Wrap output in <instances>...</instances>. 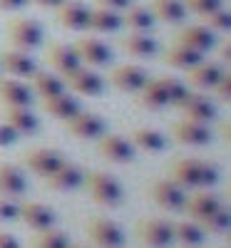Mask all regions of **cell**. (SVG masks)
<instances>
[{
	"label": "cell",
	"instance_id": "cell-1",
	"mask_svg": "<svg viewBox=\"0 0 231 248\" xmlns=\"http://www.w3.org/2000/svg\"><path fill=\"white\" fill-rule=\"evenodd\" d=\"M169 179H174L182 189H212L219 181V167L214 161L197 159V156H182L169 164Z\"/></svg>",
	"mask_w": 231,
	"mask_h": 248
},
{
	"label": "cell",
	"instance_id": "cell-2",
	"mask_svg": "<svg viewBox=\"0 0 231 248\" xmlns=\"http://www.w3.org/2000/svg\"><path fill=\"white\" fill-rule=\"evenodd\" d=\"M82 186L87 189V194L95 203L107 206V209H117V206L124 201V186L110 171H90V174H85Z\"/></svg>",
	"mask_w": 231,
	"mask_h": 248
},
{
	"label": "cell",
	"instance_id": "cell-3",
	"mask_svg": "<svg viewBox=\"0 0 231 248\" xmlns=\"http://www.w3.org/2000/svg\"><path fill=\"white\" fill-rule=\"evenodd\" d=\"M5 35L10 40V45L15 50H23V52L37 50L45 40V30L35 17H13L5 25Z\"/></svg>",
	"mask_w": 231,
	"mask_h": 248
},
{
	"label": "cell",
	"instance_id": "cell-4",
	"mask_svg": "<svg viewBox=\"0 0 231 248\" xmlns=\"http://www.w3.org/2000/svg\"><path fill=\"white\" fill-rule=\"evenodd\" d=\"M134 233L147 248H169L174 243V226L166 218H139Z\"/></svg>",
	"mask_w": 231,
	"mask_h": 248
},
{
	"label": "cell",
	"instance_id": "cell-5",
	"mask_svg": "<svg viewBox=\"0 0 231 248\" xmlns=\"http://www.w3.org/2000/svg\"><path fill=\"white\" fill-rule=\"evenodd\" d=\"M87 238L97 248H124L127 243L122 226L107 216H95L87 221Z\"/></svg>",
	"mask_w": 231,
	"mask_h": 248
},
{
	"label": "cell",
	"instance_id": "cell-6",
	"mask_svg": "<svg viewBox=\"0 0 231 248\" xmlns=\"http://www.w3.org/2000/svg\"><path fill=\"white\" fill-rule=\"evenodd\" d=\"M97 154L104 161H110V164H130L134 159L137 149H134V144L127 137H122V134H107V132H104L97 139Z\"/></svg>",
	"mask_w": 231,
	"mask_h": 248
},
{
	"label": "cell",
	"instance_id": "cell-7",
	"mask_svg": "<svg viewBox=\"0 0 231 248\" xmlns=\"http://www.w3.org/2000/svg\"><path fill=\"white\" fill-rule=\"evenodd\" d=\"M65 161H67V156L62 154L60 149H52V147H40V149H33V152H28L23 156V164L28 167V171H33L40 179H48Z\"/></svg>",
	"mask_w": 231,
	"mask_h": 248
},
{
	"label": "cell",
	"instance_id": "cell-8",
	"mask_svg": "<svg viewBox=\"0 0 231 248\" xmlns=\"http://www.w3.org/2000/svg\"><path fill=\"white\" fill-rule=\"evenodd\" d=\"M149 194H152V201L159 206V209H164V211H182L184 209L186 189H182V186L174 179H169V176L152 181Z\"/></svg>",
	"mask_w": 231,
	"mask_h": 248
},
{
	"label": "cell",
	"instance_id": "cell-9",
	"mask_svg": "<svg viewBox=\"0 0 231 248\" xmlns=\"http://www.w3.org/2000/svg\"><path fill=\"white\" fill-rule=\"evenodd\" d=\"M75 50L80 55V62L85 67H107L110 62H112V47L104 43V40H99L97 35L92 37H80L77 43H75Z\"/></svg>",
	"mask_w": 231,
	"mask_h": 248
},
{
	"label": "cell",
	"instance_id": "cell-10",
	"mask_svg": "<svg viewBox=\"0 0 231 248\" xmlns=\"http://www.w3.org/2000/svg\"><path fill=\"white\" fill-rule=\"evenodd\" d=\"M65 129L75 139H99L104 132H107V122H104V117H99L97 112L80 109L75 117H70L65 122Z\"/></svg>",
	"mask_w": 231,
	"mask_h": 248
},
{
	"label": "cell",
	"instance_id": "cell-11",
	"mask_svg": "<svg viewBox=\"0 0 231 248\" xmlns=\"http://www.w3.org/2000/svg\"><path fill=\"white\" fill-rule=\"evenodd\" d=\"M48 62L55 75H60L62 79L72 77L80 67H85L80 62V55L75 50V45H62V43H52L48 45Z\"/></svg>",
	"mask_w": 231,
	"mask_h": 248
},
{
	"label": "cell",
	"instance_id": "cell-12",
	"mask_svg": "<svg viewBox=\"0 0 231 248\" xmlns=\"http://www.w3.org/2000/svg\"><path fill=\"white\" fill-rule=\"evenodd\" d=\"M17 221H23L33 231H45L57 223V214L40 201H25L17 206Z\"/></svg>",
	"mask_w": 231,
	"mask_h": 248
},
{
	"label": "cell",
	"instance_id": "cell-13",
	"mask_svg": "<svg viewBox=\"0 0 231 248\" xmlns=\"http://www.w3.org/2000/svg\"><path fill=\"white\" fill-rule=\"evenodd\" d=\"M186 119H194V122H201V124H212L216 119V105L209 99L201 90L199 92H189L182 105L177 107Z\"/></svg>",
	"mask_w": 231,
	"mask_h": 248
},
{
	"label": "cell",
	"instance_id": "cell-14",
	"mask_svg": "<svg viewBox=\"0 0 231 248\" xmlns=\"http://www.w3.org/2000/svg\"><path fill=\"white\" fill-rule=\"evenodd\" d=\"M177 43L192 47V50H197V52H201L206 57V52L216 50L219 40H216V32L209 30L206 25H184L177 32Z\"/></svg>",
	"mask_w": 231,
	"mask_h": 248
},
{
	"label": "cell",
	"instance_id": "cell-15",
	"mask_svg": "<svg viewBox=\"0 0 231 248\" xmlns=\"http://www.w3.org/2000/svg\"><path fill=\"white\" fill-rule=\"evenodd\" d=\"M172 137H174L179 144H186V147H206V144L212 141L209 124L186 119V117H182L179 122L172 124Z\"/></svg>",
	"mask_w": 231,
	"mask_h": 248
},
{
	"label": "cell",
	"instance_id": "cell-16",
	"mask_svg": "<svg viewBox=\"0 0 231 248\" xmlns=\"http://www.w3.org/2000/svg\"><path fill=\"white\" fill-rule=\"evenodd\" d=\"M33 90L17 77H0V105L3 107H33Z\"/></svg>",
	"mask_w": 231,
	"mask_h": 248
},
{
	"label": "cell",
	"instance_id": "cell-17",
	"mask_svg": "<svg viewBox=\"0 0 231 248\" xmlns=\"http://www.w3.org/2000/svg\"><path fill=\"white\" fill-rule=\"evenodd\" d=\"M65 85L72 90V94H80V97H99L104 92V77L92 70V67H80L72 77L65 79Z\"/></svg>",
	"mask_w": 231,
	"mask_h": 248
},
{
	"label": "cell",
	"instance_id": "cell-18",
	"mask_svg": "<svg viewBox=\"0 0 231 248\" xmlns=\"http://www.w3.org/2000/svg\"><path fill=\"white\" fill-rule=\"evenodd\" d=\"M149 79V75H147L144 67L139 65H119L110 72V82H112V87L119 90V92H127V94H137L142 90V85Z\"/></svg>",
	"mask_w": 231,
	"mask_h": 248
},
{
	"label": "cell",
	"instance_id": "cell-19",
	"mask_svg": "<svg viewBox=\"0 0 231 248\" xmlns=\"http://www.w3.org/2000/svg\"><path fill=\"white\" fill-rule=\"evenodd\" d=\"M0 70H5L8 77H17V79H25L33 77L37 72V62L30 57V52L23 50H5L0 55Z\"/></svg>",
	"mask_w": 231,
	"mask_h": 248
},
{
	"label": "cell",
	"instance_id": "cell-20",
	"mask_svg": "<svg viewBox=\"0 0 231 248\" xmlns=\"http://www.w3.org/2000/svg\"><path fill=\"white\" fill-rule=\"evenodd\" d=\"M219 206H224V203H221V199L216 194H212L209 189H197V194L186 196L182 211L186 214V218H192V221L199 223L201 218H206L212 211H216Z\"/></svg>",
	"mask_w": 231,
	"mask_h": 248
},
{
	"label": "cell",
	"instance_id": "cell-21",
	"mask_svg": "<svg viewBox=\"0 0 231 248\" xmlns=\"http://www.w3.org/2000/svg\"><path fill=\"white\" fill-rule=\"evenodd\" d=\"M57 23L65 30H87L90 23V8L80 0H65L62 5L55 8Z\"/></svg>",
	"mask_w": 231,
	"mask_h": 248
},
{
	"label": "cell",
	"instance_id": "cell-22",
	"mask_svg": "<svg viewBox=\"0 0 231 248\" xmlns=\"http://www.w3.org/2000/svg\"><path fill=\"white\" fill-rule=\"evenodd\" d=\"M82 181H85V171H82L77 164H72V161H65L57 171H52L45 179L50 191H75V189L82 186Z\"/></svg>",
	"mask_w": 231,
	"mask_h": 248
},
{
	"label": "cell",
	"instance_id": "cell-23",
	"mask_svg": "<svg viewBox=\"0 0 231 248\" xmlns=\"http://www.w3.org/2000/svg\"><path fill=\"white\" fill-rule=\"evenodd\" d=\"M28 191V176L15 164H0V196L20 199Z\"/></svg>",
	"mask_w": 231,
	"mask_h": 248
},
{
	"label": "cell",
	"instance_id": "cell-24",
	"mask_svg": "<svg viewBox=\"0 0 231 248\" xmlns=\"http://www.w3.org/2000/svg\"><path fill=\"white\" fill-rule=\"evenodd\" d=\"M3 122H8L20 137H35L40 132V119L30 107H5Z\"/></svg>",
	"mask_w": 231,
	"mask_h": 248
},
{
	"label": "cell",
	"instance_id": "cell-25",
	"mask_svg": "<svg viewBox=\"0 0 231 248\" xmlns=\"http://www.w3.org/2000/svg\"><path fill=\"white\" fill-rule=\"evenodd\" d=\"M43 107H45V112H48L52 119H60V122H67L70 117H75V114L82 109L77 94H72V92H67V90L60 92V94H55V97H50V99H43Z\"/></svg>",
	"mask_w": 231,
	"mask_h": 248
},
{
	"label": "cell",
	"instance_id": "cell-26",
	"mask_svg": "<svg viewBox=\"0 0 231 248\" xmlns=\"http://www.w3.org/2000/svg\"><path fill=\"white\" fill-rule=\"evenodd\" d=\"M157 23H166V25H184L186 23V8L182 0H149V5Z\"/></svg>",
	"mask_w": 231,
	"mask_h": 248
},
{
	"label": "cell",
	"instance_id": "cell-27",
	"mask_svg": "<svg viewBox=\"0 0 231 248\" xmlns=\"http://www.w3.org/2000/svg\"><path fill=\"white\" fill-rule=\"evenodd\" d=\"M122 50L132 57H154L159 52V43L152 32H130L122 37Z\"/></svg>",
	"mask_w": 231,
	"mask_h": 248
},
{
	"label": "cell",
	"instance_id": "cell-28",
	"mask_svg": "<svg viewBox=\"0 0 231 248\" xmlns=\"http://www.w3.org/2000/svg\"><path fill=\"white\" fill-rule=\"evenodd\" d=\"M224 72V65H219V62H209L206 57L199 62L197 67H192L186 75H189V85L197 87V90H212L219 77Z\"/></svg>",
	"mask_w": 231,
	"mask_h": 248
},
{
	"label": "cell",
	"instance_id": "cell-29",
	"mask_svg": "<svg viewBox=\"0 0 231 248\" xmlns=\"http://www.w3.org/2000/svg\"><path fill=\"white\" fill-rule=\"evenodd\" d=\"M137 102L144 109H164V107H169V99H166L162 77H149L147 79L142 85V90L137 92Z\"/></svg>",
	"mask_w": 231,
	"mask_h": 248
},
{
	"label": "cell",
	"instance_id": "cell-30",
	"mask_svg": "<svg viewBox=\"0 0 231 248\" xmlns=\"http://www.w3.org/2000/svg\"><path fill=\"white\" fill-rule=\"evenodd\" d=\"M122 25L130 32H154L157 20L147 5H130L122 13Z\"/></svg>",
	"mask_w": 231,
	"mask_h": 248
},
{
	"label": "cell",
	"instance_id": "cell-31",
	"mask_svg": "<svg viewBox=\"0 0 231 248\" xmlns=\"http://www.w3.org/2000/svg\"><path fill=\"white\" fill-rule=\"evenodd\" d=\"M122 28V13L107 10V8H90V23L87 30H92L95 35H110L117 32Z\"/></svg>",
	"mask_w": 231,
	"mask_h": 248
},
{
	"label": "cell",
	"instance_id": "cell-32",
	"mask_svg": "<svg viewBox=\"0 0 231 248\" xmlns=\"http://www.w3.org/2000/svg\"><path fill=\"white\" fill-rule=\"evenodd\" d=\"M130 141L134 144V149H142L147 154H162L166 149V137L152 127H137L132 132Z\"/></svg>",
	"mask_w": 231,
	"mask_h": 248
},
{
	"label": "cell",
	"instance_id": "cell-33",
	"mask_svg": "<svg viewBox=\"0 0 231 248\" xmlns=\"http://www.w3.org/2000/svg\"><path fill=\"white\" fill-rule=\"evenodd\" d=\"M201 60H204L201 52L186 47V45H179V43H174L172 47H166V52H164V62H166V65H172L177 70H186V72L192 67H197Z\"/></svg>",
	"mask_w": 231,
	"mask_h": 248
},
{
	"label": "cell",
	"instance_id": "cell-34",
	"mask_svg": "<svg viewBox=\"0 0 231 248\" xmlns=\"http://www.w3.org/2000/svg\"><path fill=\"white\" fill-rule=\"evenodd\" d=\"M65 79H62L60 75H55V72H35L33 75V85H30V90H33V94H37L40 99H50V97H55V94H60V92H65Z\"/></svg>",
	"mask_w": 231,
	"mask_h": 248
},
{
	"label": "cell",
	"instance_id": "cell-35",
	"mask_svg": "<svg viewBox=\"0 0 231 248\" xmlns=\"http://www.w3.org/2000/svg\"><path fill=\"white\" fill-rule=\"evenodd\" d=\"M172 226H174V243H179V246H184V248H197V246H201L204 238H206L204 229H201L197 221H192V218L177 221V223H172Z\"/></svg>",
	"mask_w": 231,
	"mask_h": 248
},
{
	"label": "cell",
	"instance_id": "cell-36",
	"mask_svg": "<svg viewBox=\"0 0 231 248\" xmlns=\"http://www.w3.org/2000/svg\"><path fill=\"white\" fill-rule=\"evenodd\" d=\"M67 246H70L67 233L60 231L57 226L45 229V231H35V236L30 241V248H67Z\"/></svg>",
	"mask_w": 231,
	"mask_h": 248
},
{
	"label": "cell",
	"instance_id": "cell-37",
	"mask_svg": "<svg viewBox=\"0 0 231 248\" xmlns=\"http://www.w3.org/2000/svg\"><path fill=\"white\" fill-rule=\"evenodd\" d=\"M199 226L204 229V233H226L231 226V214L226 206H219L216 211H212L206 218H201Z\"/></svg>",
	"mask_w": 231,
	"mask_h": 248
},
{
	"label": "cell",
	"instance_id": "cell-38",
	"mask_svg": "<svg viewBox=\"0 0 231 248\" xmlns=\"http://www.w3.org/2000/svg\"><path fill=\"white\" fill-rule=\"evenodd\" d=\"M162 82H164V92H166V99H169V107H174V109L192 92V87H186V82H182L179 77H162Z\"/></svg>",
	"mask_w": 231,
	"mask_h": 248
},
{
	"label": "cell",
	"instance_id": "cell-39",
	"mask_svg": "<svg viewBox=\"0 0 231 248\" xmlns=\"http://www.w3.org/2000/svg\"><path fill=\"white\" fill-rule=\"evenodd\" d=\"M204 23H206L209 30H214V32H229V28H231V15H229V10L221 5L219 10L209 13V15L204 17Z\"/></svg>",
	"mask_w": 231,
	"mask_h": 248
},
{
	"label": "cell",
	"instance_id": "cell-40",
	"mask_svg": "<svg viewBox=\"0 0 231 248\" xmlns=\"http://www.w3.org/2000/svg\"><path fill=\"white\" fill-rule=\"evenodd\" d=\"M186 13H194L199 17H206L209 13H214L224 5V0H182Z\"/></svg>",
	"mask_w": 231,
	"mask_h": 248
},
{
	"label": "cell",
	"instance_id": "cell-41",
	"mask_svg": "<svg viewBox=\"0 0 231 248\" xmlns=\"http://www.w3.org/2000/svg\"><path fill=\"white\" fill-rule=\"evenodd\" d=\"M212 90H214V94H216L219 102H226V105H229V99H231V72H229V67L221 72L219 82H216Z\"/></svg>",
	"mask_w": 231,
	"mask_h": 248
},
{
	"label": "cell",
	"instance_id": "cell-42",
	"mask_svg": "<svg viewBox=\"0 0 231 248\" xmlns=\"http://www.w3.org/2000/svg\"><path fill=\"white\" fill-rule=\"evenodd\" d=\"M0 221H17V203L0 196Z\"/></svg>",
	"mask_w": 231,
	"mask_h": 248
},
{
	"label": "cell",
	"instance_id": "cell-43",
	"mask_svg": "<svg viewBox=\"0 0 231 248\" xmlns=\"http://www.w3.org/2000/svg\"><path fill=\"white\" fill-rule=\"evenodd\" d=\"M20 139V134L10 127L8 122H0V147H10V144H15Z\"/></svg>",
	"mask_w": 231,
	"mask_h": 248
},
{
	"label": "cell",
	"instance_id": "cell-44",
	"mask_svg": "<svg viewBox=\"0 0 231 248\" xmlns=\"http://www.w3.org/2000/svg\"><path fill=\"white\" fill-rule=\"evenodd\" d=\"M97 5L107 8V10H115V13H124L132 5V0H97Z\"/></svg>",
	"mask_w": 231,
	"mask_h": 248
},
{
	"label": "cell",
	"instance_id": "cell-45",
	"mask_svg": "<svg viewBox=\"0 0 231 248\" xmlns=\"http://www.w3.org/2000/svg\"><path fill=\"white\" fill-rule=\"evenodd\" d=\"M0 248H20V241L8 231H0Z\"/></svg>",
	"mask_w": 231,
	"mask_h": 248
},
{
	"label": "cell",
	"instance_id": "cell-46",
	"mask_svg": "<svg viewBox=\"0 0 231 248\" xmlns=\"http://www.w3.org/2000/svg\"><path fill=\"white\" fill-rule=\"evenodd\" d=\"M219 47V65H226L229 67V62H231V43H229V40H226V43H221V45H216Z\"/></svg>",
	"mask_w": 231,
	"mask_h": 248
},
{
	"label": "cell",
	"instance_id": "cell-47",
	"mask_svg": "<svg viewBox=\"0 0 231 248\" xmlns=\"http://www.w3.org/2000/svg\"><path fill=\"white\" fill-rule=\"evenodd\" d=\"M30 0H0V10H20L25 8Z\"/></svg>",
	"mask_w": 231,
	"mask_h": 248
},
{
	"label": "cell",
	"instance_id": "cell-48",
	"mask_svg": "<svg viewBox=\"0 0 231 248\" xmlns=\"http://www.w3.org/2000/svg\"><path fill=\"white\" fill-rule=\"evenodd\" d=\"M30 3H35V5H40V8H50V10H55L57 5L65 3V0H30Z\"/></svg>",
	"mask_w": 231,
	"mask_h": 248
},
{
	"label": "cell",
	"instance_id": "cell-49",
	"mask_svg": "<svg viewBox=\"0 0 231 248\" xmlns=\"http://www.w3.org/2000/svg\"><path fill=\"white\" fill-rule=\"evenodd\" d=\"M229 127H231V124H229V122H226V124H221V137H224L226 141H229Z\"/></svg>",
	"mask_w": 231,
	"mask_h": 248
},
{
	"label": "cell",
	"instance_id": "cell-50",
	"mask_svg": "<svg viewBox=\"0 0 231 248\" xmlns=\"http://www.w3.org/2000/svg\"><path fill=\"white\" fill-rule=\"evenodd\" d=\"M67 248H92V246H85V243H70Z\"/></svg>",
	"mask_w": 231,
	"mask_h": 248
},
{
	"label": "cell",
	"instance_id": "cell-51",
	"mask_svg": "<svg viewBox=\"0 0 231 248\" xmlns=\"http://www.w3.org/2000/svg\"><path fill=\"white\" fill-rule=\"evenodd\" d=\"M219 248H229V246H219Z\"/></svg>",
	"mask_w": 231,
	"mask_h": 248
}]
</instances>
